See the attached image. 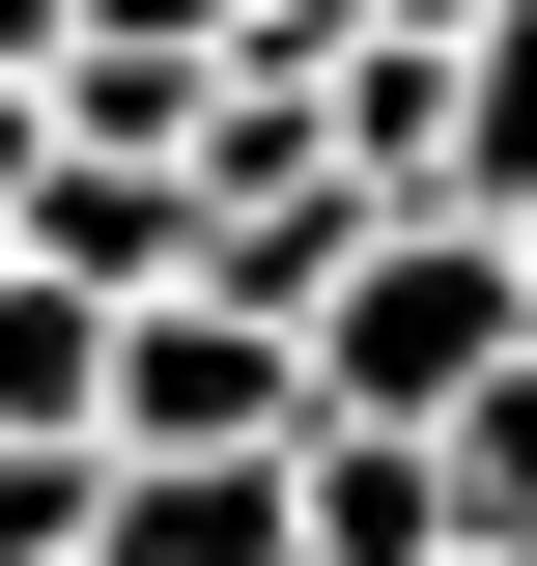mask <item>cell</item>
<instances>
[{
    "instance_id": "1",
    "label": "cell",
    "mask_w": 537,
    "mask_h": 566,
    "mask_svg": "<svg viewBox=\"0 0 537 566\" xmlns=\"http://www.w3.org/2000/svg\"><path fill=\"white\" fill-rule=\"evenodd\" d=\"M114 453H312V340H255L227 283L114 312Z\"/></svg>"
},
{
    "instance_id": "2",
    "label": "cell",
    "mask_w": 537,
    "mask_h": 566,
    "mask_svg": "<svg viewBox=\"0 0 537 566\" xmlns=\"http://www.w3.org/2000/svg\"><path fill=\"white\" fill-rule=\"evenodd\" d=\"M114 566H312V453H114Z\"/></svg>"
},
{
    "instance_id": "3",
    "label": "cell",
    "mask_w": 537,
    "mask_h": 566,
    "mask_svg": "<svg viewBox=\"0 0 537 566\" xmlns=\"http://www.w3.org/2000/svg\"><path fill=\"white\" fill-rule=\"evenodd\" d=\"M312 566H453V453H397V424H312Z\"/></svg>"
},
{
    "instance_id": "4",
    "label": "cell",
    "mask_w": 537,
    "mask_h": 566,
    "mask_svg": "<svg viewBox=\"0 0 537 566\" xmlns=\"http://www.w3.org/2000/svg\"><path fill=\"white\" fill-rule=\"evenodd\" d=\"M453 566H537V368L453 424Z\"/></svg>"
},
{
    "instance_id": "5",
    "label": "cell",
    "mask_w": 537,
    "mask_h": 566,
    "mask_svg": "<svg viewBox=\"0 0 537 566\" xmlns=\"http://www.w3.org/2000/svg\"><path fill=\"white\" fill-rule=\"evenodd\" d=\"M481 227H537V0L481 29Z\"/></svg>"
},
{
    "instance_id": "6",
    "label": "cell",
    "mask_w": 537,
    "mask_h": 566,
    "mask_svg": "<svg viewBox=\"0 0 537 566\" xmlns=\"http://www.w3.org/2000/svg\"><path fill=\"white\" fill-rule=\"evenodd\" d=\"M85 57H199V85H227V57H255V0H85Z\"/></svg>"
},
{
    "instance_id": "7",
    "label": "cell",
    "mask_w": 537,
    "mask_h": 566,
    "mask_svg": "<svg viewBox=\"0 0 537 566\" xmlns=\"http://www.w3.org/2000/svg\"><path fill=\"white\" fill-rule=\"evenodd\" d=\"M509 283H537V227H509Z\"/></svg>"
}]
</instances>
